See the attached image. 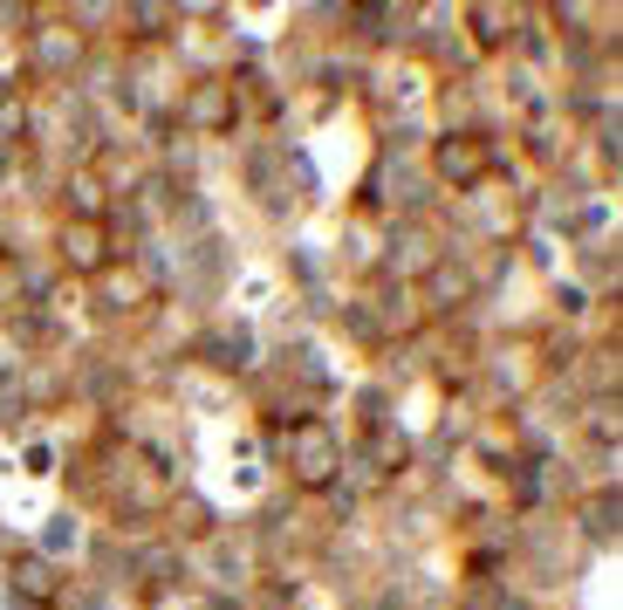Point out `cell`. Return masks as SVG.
<instances>
[{
  "label": "cell",
  "mask_w": 623,
  "mask_h": 610,
  "mask_svg": "<svg viewBox=\"0 0 623 610\" xmlns=\"http://www.w3.org/2000/svg\"><path fill=\"white\" fill-rule=\"evenodd\" d=\"M438 165H446V179H480L486 144L480 138H446V144H438Z\"/></svg>",
  "instance_id": "obj_1"
},
{
  "label": "cell",
  "mask_w": 623,
  "mask_h": 610,
  "mask_svg": "<svg viewBox=\"0 0 623 610\" xmlns=\"http://www.w3.org/2000/svg\"><path fill=\"white\" fill-rule=\"evenodd\" d=\"M14 590H21V597H35V603L56 597V576H48L42 555H21V563H14Z\"/></svg>",
  "instance_id": "obj_2"
},
{
  "label": "cell",
  "mask_w": 623,
  "mask_h": 610,
  "mask_svg": "<svg viewBox=\"0 0 623 610\" xmlns=\"http://www.w3.org/2000/svg\"><path fill=\"white\" fill-rule=\"evenodd\" d=\"M62 247H69V261H75V268H96V261H103V234H96L90 220L62 226Z\"/></svg>",
  "instance_id": "obj_3"
},
{
  "label": "cell",
  "mask_w": 623,
  "mask_h": 610,
  "mask_svg": "<svg viewBox=\"0 0 623 610\" xmlns=\"http://www.w3.org/2000/svg\"><path fill=\"white\" fill-rule=\"evenodd\" d=\"M295 473H302V480H308V488H322V480H329V473H336V453H329V446H322V439H308V446H302V453H295Z\"/></svg>",
  "instance_id": "obj_4"
},
{
  "label": "cell",
  "mask_w": 623,
  "mask_h": 610,
  "mask_svg": "<svg viewBox=\"0 0 623 610\" xmlns=\"http://www.w3.org/2000/svg\"><path fill=\"white\" fill-rule=\"evenodd\" d=\"M220 110H226V90L220 83H199L192 90V124H220Z\"/></svg>",
  "instance_id": "obj_5"
}]
</instances>
